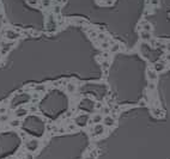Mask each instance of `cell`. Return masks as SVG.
<instances>
[{"instance_id":"obj_1","label":"cell","mask_w":170,"mask_h":159,"mask_svg":"<svg viewBox=\"0 0 170 159\" xmlns=\"http://www.w3.org/2000/svg\"><path fill=\"white\" fill-rule=\"evenodd\" d=\"M25 146H27V148L30 151V152H34V151H36L37 147H39V141L35 140V139H31V140L28 141Z\"/></svg>"},{"instance_id":"obj_2","label":"cell","mask_w":170,"mask_h":159,"mask_svg":"<svg viewBox=\"0 0 170 159\" xmlns=\"http://www.w3.org/2000/svg\"><path fill=\"white\" fill-rule=\"evenodd\" d=\"M104 132V127L102 126V124H95L93 127V133H95V135H101V134H103Z\"/></svg>"},{"instance_id":"obj_3","label":"cell","mask_w":170,"mask_h":159,"mask_svg":"<svg viewBox=\"0 0 170 159\" xmlns=\"http://www.w3.org/2000/svg\"><path fill=\"white\" fill-rule=\"evenodd\" d=\"M6 37L9 40H16V38H18L19 37V35L17 32H15L13 30H11V29H9L7 31H6Z\"/></svg>"},{"instance_id":"obj_4","label":"cell","mask_w":170,"mask_h":159,"mask_svg":"<svg viewBox=\"0 0 170 159\" xmlns=\"http://www.w3.org/2000/svg\"><path fill=\"white\" fill-rule=\"evenodd\" d=\"M103 123H104L105 126L111 127L115 124V120H114V117H111V116H105L104 120H103Z\"/></svg>"},{"instance_id":"obj_5","label":"cell","mask_w":170,"mask_h":159,"mask_svg":"<svg viewBox=\"0 0 170 159\" xmlns=\"http://www.w3.org/2000/svg\"><path fill=\"white\" fill-rule=\"evenodd\" d=\"M28 114V110L24 109V108H18V109L16 110V116L17 118L18 117H23V116H25Z\"/></svg>"},{"instance_id":"obj_6","label":"cell","mask_w":170,"mask_h":159,"mask_svg":"<svg viewBox=\"0 0 170 159\" xmlns=\"http://www.w3.org/2000/svg\"><path fill=\"white\" fill-rule=\"evenodd\" d=\"M146 74H147L148 79H150V80H152V82H154V80L157 79V73H156V71H151V70H147Z\"/></svg>"},{"instance_id":"obj_7","label":"cell","mask_w":170,"mask_h":159,"mask_svg":"<svg viewBox=\"0 0 170 159\" xmlns=\"http://www.w3.org/2000/svg\"><path fill=\"white\" fill-rule=\"evenodd\" d=\"M165 68V64L164 62H157L154 65V71L156 72H162Z\"/></svg>"},{"instance_id":"obj_8","label":"cell","mask_w":170,"mask_h":159,"mask_svg":"<svg viewBox=\"0 0 170 159\" xmlns=\"http://www.w3.org/2000/svg\"><path fill=\"white\" fill-rule=\"evenodd\" d=\"M66 90H67V92L73 93L76 91V85H74L73 82H68V84L66 85Z\"/></svg>"},{"instance_id":"obj_9","label":"cell","mask_w":170,"mask_h":159,"mask_svg":"<svg viewBox=\"0 0 170 159\" xmlns=\"http://www.w3.org/2000/svg\"><path fill=\"white\" fill-rule=\"evenodd\" d=\"M140 37L143 40H145V41H147V40L151 38V34L148 32V31H144L143 30V31L140 32Z\"/></svg>"},{"instance_id":"obj_10","label":"cell","mask_w":170,"mask_h":159,"mask_svg":"<svg viewBox=\"0 0 170 159\" xmlns=\"http://www.w3.org/2000/svg\"><path fill=\"white\" fill-rule=\"evenodd\" d=\"M12 47V43H9V44H3V49H1V54H6L9 50L11 49Z\"/></svg>"},{"instance_id":"obj_11","label":"cell","mask_w":170,"mask_h":159,"mask_svg":"<svg viewBox=\"0 0 170 159\" xmlns=\"http://www.w3.org/2000/svg\"><path fill=\"white\" fill-rule=\"evenodd\" d=\"M141 25H143V29H144V31H148V32H150V30H151V29H152V26H151V24H150V23L143 22V23H141Z\"/></svg>"},{"instance_id":"obj_12","label":"cell","mask_w":170,"mask_h":159,"mask_svg":"<svg viewBox=\"0 0 170 159\" xmlns=\"http://www.w3.org/2000/svg\"><path fill=\"white\" fill-rule=\"evenodd\" d=\"M103 120V118H102V116L99 115V114H97V115H95L93 116V123H95V124H98L99 122H101V121Z\"/></svg>"},{"instance_id":"obj_13","label":"cell","mask_w":170,"mask_h":159,"mask_svg":"<svg viewBox=\"0 0 170 159\" xmlns=\"http://www.w3.org/2000/svg\"><path fill=\"white\" fill-rule=\"evenodd\" d=\"M10 124H11L12 127H18L19 124H21V122H19L18 118H16V120H12L11 122H10Z\"/></svg>"},{"instance_id":"obj_14","label":"cell","mask_w":170,"mask_h":159,"mask_svg":"<svg viewBox=\"0 0 170 159\" xmlns=\"http://www.w3.org/2000/svg\"><path fill=\"white\" fill-rule=\"evenodd\" d=\"M52 5V0H42V6L43 7H49Z\"/></svg>"},{"instance_id":"obj_15","label":"cell","mask_w":170,"mask_h":159,"mask_svg":"<svg viewBox=\"0 0 170 159\" xmlns=\"http://www.w3.org/2000/svg\"><path fill=\"white\" fill-rule=\"evenodd\" d=\"M119 48H120V46H119V43H115L111 46V48H110V50L113 52V53H115V52H117L119 50Z\"/></svg>"},{"instance_id":"obj_16","label":"cell","mask_w":170,"mask_h":159,"mask_svg":"<svg viewBox=\"0 0 170 159\" xmlns=\"http://www.w3.org/2000/svg\"><path fill=\"white\" fill-rule=\"evenodd\" d=\"M28 4H30L31 6H36L39 4V0H27Z\"/></svg>"},{"instance_id":"obj_17","label":"cell","mask_w":170,"mask_h":159,"mask_svg":"<svg viewBox=\"0 0 170 159\" xmlns=\"http://www.w3.org/2000/svg\"><path fill=\"white\" fill-rule=\"evenodd\" d=\"M60 11H61V7H60V6H55L54 10H53V12H54L55 14H60Z\"/></svg>"},{"instance_id":"obj_18","label":"cell","mask_w":170,"mask_h":159,"mask_svg":"<svg viewBox=\"0 0 170 159\" xmlns=\"http://www.w3.org/2000/svg\"><path fill=\"white\" fill-rule=\"evenodd\" d=\"M44 86L43 85H39V86H36V88H35V90H36V91H37V92H41V91H44Z\"/></svg>"},{"instance_id":"obj_19","label":"cell","mask_w":170,"mask_h":159,"mask_svg":"<svg viewBox=\"0 0 170 159\" xmlns=\"http://www.w3.org/2000/svg\"><path fill=\"white\" fill-rule=\"evenodd\" d=\"M152 111H153V114L156 116H160V115H162V111H160V110H158V109H153Z\"/></svg>"},{"instance_id":"obj_20","label":"cell","mask_w":170,"mask_h":159,"mask_svg":"<svg viewBox=\"0 0 170 159\" xmlns=\"http://www.w3.org/2000/svg\"><path fill=\"white\" fill-rule=\"evenodd\" d=\"M159 4V0H151V5L152 6H157Z\"/></svg>"},{"instance_id":"obj_21","label":"cell","mask_w":170,"mask_h":159,"mask_svg":"<svg viewBox=\"0 0 170 159\" xmlns=\"http://www.w3.org/2000/svg\"><path fill=\"white\" fill-rule=\"evenodd\" d=\"M148 88H150V90H154V88H156V85H154L153 82H150V84H148Z\"/></svg>"},{"instance_id":"obj_22","label":"cell","mask_w":170,"mask_h":159,"mask_svg":"<svg viewBox=\"0 0 170 159\" xmlns=\"http://www.w3.org/2000/svg\"><path fill=\"white\" fill-rule=\"evenodd\" d=\"M113 2H114V0H107V1H105L104 4H105V5H111Z\"/></svg>"},{"instance_id":"obj_23","label":"cell","mask_w":170,"mask_h":159,"mask_svg":"<svg viewBox=\"0 0 170 159\" xmlns=\"http://www.w3.org/2000/svg\"><path fill=\"white\" fill-rule=\"evenodd\" d=\"M102 47H103V48H108V47H109V43H108V42H103V43H102Z\"/></svg>"},{"instance_id":"obj_24","label":"cell","mask_w":170,"mask_h":159,"mask_svg":"<svg viewBox=\"0 0 170 159\" xmlns=\"http://www.w3.org/2000/svg\"><path fill=\"white\" fill-rule=\"evenodd\" d=\"M6 120H7V116H5V115L0 116V121H6Z\"/></svg>"},{"instance_id":"obj_25","label":"cell","mask_w":170,"mask_h":159,"mask_svg":"<svg viewBox=\"0 0 170 159\" xmlns=\"http://www.w3.org/2000/svg\"><path fill=\"white\" fill-rule=\"evenodd\" d=\"M98 37H99V40H107V38H105V36L103 35V34H101V35H98Z\"/></svg>"},{"instance_id":"obj_26","label":"cell","mask_w":170,"mask_h":159,"mask_svg":"<svg viewBox=\"0 0 170 159\" xmlns=\"http://www.w3.org/2000/svg\"><path fill=\"white\" fill-rule=\"evenodd\" d=\"M103 66H104V68H108V66H109V62L104 61V62H103Z\"/></svg>"},{"instance_id":"obj_27","label":"cell","mask_w":170,"mask_h":159,"mask_svg":"<svg viewBox=\"0 0 170 159\" xmlns=\"http://www.w3.org/2000/svg\"><path fill=\"white\" fill-rule=\"evenodd\" d=\"M5 111H6V109L4 108V106H3V108H0V114H4Z\"/></svg>"},{"instance_id":"obj_28","label":"cell","mask_w":170,"mask_h":159,"mask_svg":"<svg viewBox=\"0 0 170 159\" xmlns=\"http://www.w3.org/2000/svg\"><path fill=\"white\" fill-rule=\"evenodd\" d=\"M27 158H28V159H33V154H31V153H28V154H27Z\"/></svg>"},{"instance_id":"obj_29","label":"cell","mask_w":170,"mask_h":159,"mask_svg":"<svg viewBox=\"0 0 170 159\" xmlns=\"http://www.w3.org/2000/svg\"><path fill=\"white\" fill-rule=\"evenodd\" d=\"M96 108H97V109H101V108H102V104H101V103H97V104H96Z\"/></svg>"},{"instance_id":"obj_30","label":"cell","mask_w":170,"mask_h":159,"mask_svg":"<svg viewBox=\"0 0 170 159\" xmlns=\"http://www.w3.org/2000/svg\"><path fill=\"white\" fill-rule=\"evenodd\" d=\"M73 129H76V127H74V126H70V127H68V130H73Z\"/></svg>"},{"instance_id":"obj_31","label":"cell","mask_w":170,"mask_h":159,"mask_svg":"<svg viewBox=\"0 0 170 159\" xmlns=\"http://www.w3.org/2000/svg\"><path fill=\"white\" fill-rule=\"evenodd\" d=\"M165 58H166V61H169V62H170V53H169V54H166V56H165Z\"/></svg>"},{"instance_id":"obj_32","label":"cell","mask_w":170,"mask_h":159,"mask_svg":"<svg viewBox=\"0 0 170 159\" xmlns=\"http://www.w3.org/2000/svg\"><path fill=\"white\" fill-rule=\"evenodd\" d=\"M139 105H141V106H144V105H145V102H139Z\"/></svg>"},{"instance_id":"obj_33","label":"cell","mask_w":170,"mask_h":159,"mask_svg":"<svg viewBox=\"0 0 170 159\" xmlns=\"http://www.w3.org/2000/svg\"><path fill=\"white\" fill-rule=\"evenodd\" d=\"M166 49H168V50H170V43H168V44H166Z\"/></svg>"}]
</instances>
